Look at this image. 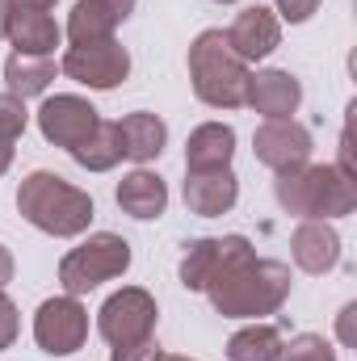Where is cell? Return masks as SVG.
Listing matches in <instances>:
<instances>
[{
    "label": "cell",
    "mask_w": 357,
    "mask_h": 361,
    "mask_svg": "<svg viewBox=\"0 0 357 361\" xmlns=\"http://www.w3.org/2000/svg\"><path fill=\"white\" fill-rule=\"evenodd\" d=\"M126 269H131V244L114 231H97L59 261V286H63V294L80 298V294L97 290L101 281L122 277Z\"/></svg>",
    "instance_id": "5b68a950"
},
{
    "label": "cell",
    "mask_w": 357,
    "mask_h": 361,
    "mask_svg": "<svg viewBox=\"0 0 357 361\" xmlns=\"http://www.w3.org/2000/svg\"><path fill=\"white\" fill-rule=\"evenodd\" d=\"M156 319H160V307L156 298L143 290V286H122L114 290L101 311H97V332L109 349L118 345H135V341H147L156 336Z\"/></svg>",
    "instance_id": "8992f818"
},
{
    "label": "cell",
    "mask_w": 357,
    "mask_h": 361,
    "mask_svg": "<svg viewBox=\"0 0 357 361\" xmlns=\"http://www.w3.org/2000/svg\"><path fill=\"white\" fill-rule=\"evenodd\" d=\"M160 361H193V357H181V353H164Z\"/></svg>",
    "instance_id": "d6a6232c"
},
{
    "label": "cell",
    "mask_w": 357,
    "mask_h": 361,
    "mask_svg": "<svg viewBox=\"0 0 357 361\" xmlns=\"http://www.w3.org/2000/svg\"><path fill=\"white\" fill-rule=\"evenodd\" d=\"M118 206L131 219L152 223V219H160L169 210V185L152 169H135V173H126V177L118 180Z\"/></svg>",
    "instance_id": "e0dca14e"
},
{
    "label": "cell",
    "mask_w": 357,
    "mask_h": 361,
    "mask_svg": "<svg viewBox=\"0 0 357 361\" xmlns=\"http://www.w3.org/2000/svg\"><path fill=\"white\" fill-rule=\"evenodd\" d=\"M97 122H101V114L92 109V101L89 97H76V92H55V97H47L42 109H38V130H42V139L55 143V147H63V152H72L80 139H89Z\"/></svg>",
    "instance_id": "9c48e42d"
},
{
    "label": "cell",
    "mask_w": 357,
    "mask_h": 361,
    "mask_svg": "<svg viewBox=\"0 0 357 361\" xmlns=\"http://www.w3.org/2000/svg\"><path fill=\"white\" fill-rule=\"evenodd\" d=\"M273 197L286 214L298 219H345L357 210V177L337 164H298L273 180Z\"/></svg>",
    "instance_id": "3957f363"
},
{
    "label": "cell",
    "mask_w": 357,
    "mask_h": 361,
    "mask_svg": "<svg viewBox=\"0 0 357 361\" xmlns=\"http://www.w3.org/2000/svg\"><path fill=\"white\" fill-rule=\"evenodd\" d=\"M8 8H13V4H8V0H0V38L8 34Z\"/></svg>",
    "instance_id": "4dcf8cb0"
},
{
    "label": "cell",
    "mask_w": 357,
    "mask_h": 361,
    "mask_svg": "<svg viewBox=\"0 0 357 361\" xmlns=\"http://www.w3.org/2000/svg\"><path fill=\"white\" fill-rule=\"evenodd\" d=\"M80 169L89 173H109L118 160H122V139H118V122H97L89 139H80L72 152H68Z\"/></svg>",
    "instance_id": "44dd1931"
},
{
    "label": "cell",
    "mask_w": 357,
    "mask_h": 361,
    "mask_svg": "<svg viewBox=\"0 0 357 361\" xmlns=\"http://www.w3.org/2000/svg\"><path fill=\"white\" fill-rule=\"evenodd\" d=\"M290 286V265L257 257L248 235H214V265L206 273L202 294L223 319H261L282 311Z\"/></svg>",
    "instance_id": "6da1fadb"
},
{
    "label": "cell",
    "mask_w": 357,
    "mask_h": 361,
    "mask_svg": "<svg viewBox=\"0 0 357 361\" xmlns=\"http://www.w3.org/2000/svg\"><path fill=\"white\" fill-rule=\"evenodd\" d=\"M282 332L273 328V324H261V319H253L248 328H240V332H231V341H227V357L231 361H277L282 357Z\"/></svg>",
    "instance_id": "7402d4cb"
},
{
    "label": "cell",
    "mask_w": 357,
    "mask_h": 361,
    "mask_svg": "<svg viewBox=\"0 0 357 361\" xmlns=\"http://www.w3.org/2000/svg\"><path fill=\"white\" fill-rule=\"evenodd\" d=\"M315 8H320V0H277V17H282V21H290V25L311 21V17H315Z\"/></svg>",
    "instance_id": "4316f807"
},
{
    "label": "cell",
    "mask_w": 357,
    "mask_h": 361,
    "mask_svg": "<svg viewBox=\"0 0 357 361\" xmlns=\"http://www.w3.org/2000/svg\"><path fill=\"white\" fill-rule=\"evenodd\" d=\"M17 336H21V311H17V302L4 294V286H0V353L13 349Z\"/></svg>",
    "instance_id": "d4e9b609"
},
{
    "label": "cell",
    "mask_w": 357,
    "mask_h": 361,
    "mask_svg": "<svg viewBox=\"0 0 357 361\" xmlns=\"http://www.w3.org/2000/svg\"><path fill=\"white\" fill-rule=\"evenodd\" d=\"M4 80H8V92L13 97H42L55 80V59H42V55H8L4 59Z\"/></svg>",
    "instance_id": "ffe728a7"
},
{
    "label": "cell",
    "mask_w": 357,
    "mask_h": 361,
    "mask_svg": "<svg viewBox=\"0 0 357 361\" xmlns=\"http://www.w3.org/2000/svg\"><path fill=\"white\" fill-rule=\"evenodd\" d=\"M248 63L231 51L223 30H202L189 42V80L202 105L210 109H240L248 92Z\"/></svg>",
    "instance_id": "277c9868"
},
{
    "label": "cell",
    "mask_w": 357,
    "mask_h": 361,
    "mask_svg": "<svg viewBox=\"0 0 357 361\" xmlns=\"http://www.w3.org/2000/svg\"><path fill=\"white\" fill-rule=\"evenodd\" d=\"M160 357H164V349H160V341H156V336L135 341V345H118V349H109V361H160Z\"/></svg>",
    "instance_id": "484cf974"
},
{
    "label": "cell",
    "mask_w": 357,
    "mask_h": 361,
    "mask_svg": "<svg viewBox=\"0 0 357 361\" xmlns=\"http://www.w3.org/2000/svg\"><path fill=\"white\" fill-rule=\"evenodd\" d=\"M34 341L51 357H68L89 341V311L76 294H55L34 311Z\"/></svg>",
    "instance_id": "52a82bcc"
},
{
    "label": "cell",
    "mask_w": 357,
    "mask_h": 361,
    "mask_svg": "<svg viewBox=\"0 0 357 361\" xmlns=\"http://www.w3.org/2000/svg\"><path fill=\"white\" fill-rule=\"evenodd\" d=\"M30 126V109L21 97L13 92H0V143H17Z\"/></svg>",
    "instance_id": "603a6c76"
},
{
    "label": "cell",
    "mask_w": 357,
    "mask_h": 361,
    "mask_svg": "<svg viewBox=\"0 0 357 361\" xmlns=\"http://www.w3.org/2000/svg\"><path fill=\"white\" fill-rule=\"evenodd\" d=\"M290 257L294 265L311 277H324L341 265V235L328 219H303L290 235Z\"/></svg>",
    "instance_id": "4fadbf2b"
},
{
    "label": "cell",
    "mask_w": 357,
    "mask_h": 361,
    "mask_svg": "<svg viewBox=\"0 0 357 361\" xmlns=\"http://www.w3.org/2000/svg\"><path fill=\"white\" fill-rule=\"evenodd\" d=\"M4 38L13 42L17 55H42V59H51L55 47L63 42V30H59V21H55L47 8L13 4V8H8V34H4Z\"/></svg>",
    "instance_id": "9a60e30c"
},
{
    "label": "cell",
    "mask_w": 357,
    "mask_h": 361,
    "mask_svg": "<svg viewBox=\"0 0 357 361\" xmlns=\"http://www.w3.org/2000/svg\"><path fill=\"white\" fill-rule=\"evenodd\" d=\"M59 68H63L68 80L105 92V89H118L131 76V51L122 42H114V38H105V42H80V47L63 51Z\"/></svg>",
    "instance_id": "ba28073f"
},
{
    "label": "cell",
    "mask_w": 357,
    "mask_h": 361,
    "mask_svg": "<svg viewBox=\"0 0 357 361\" xmlns=\"http://www.w3.org/2000/svg\"><path fill=\"white\" fill-rule=\"evenodd\" d=\"M353 302H349V307H345V311H341V341H345V345H353V328H349V319H353Z\"/></svg>",
    "instance_id": "f1b7e54d"
},
{
    "label": "cell",
    "mask_w": 357,
    "mask_h": 361,
    "mask_svg": "<svg viewBox=\"0 0 357 361\" xmlns=\"http://www.w3.org/2000/svg\"><path fill=\"white\" fill-rule=\"evenodd\" d=\"M185 206L189 214H202V219H219L236 206L240 197V180L231 169H202V173H185Z\"/></svg>",
    "instance_id": "2e32d148"
},
{
    "label": "cell",
    "mask_w": 357,
    "mask_h": 361,
    "mask_svg": "<svg viewBox=\"0 0 357 361\" xmlns=\"http://www.w3.org/2000/svg\"><path fill=\"white\" fill-rule=\"evenodd\" d=\"M139 0H76V8L68 13V42H105L114 38V30L135 13Z\"/></svg>",
    "instance_id": "5bb4252c"
},
{
    "label": "cell",
    "mask_w": 357,
    "mask_h": 361,
    "mask_svg": "<svg viewBox=\"0 0 357 361\" xmlns=\"http://www.w3.org/2000/svg\"><path fill=\"white\" fill-rule=\"evenodd\" d=\"M214 4H236V0H214Z\"/></svg>",
    "instance_id": "836d02e7"
},
{
    "label": "cell",
    "mask_w": 357,
    "mask_h": 361,
    "mask_svg": "<svg viewBox=\"0 0 357 361\" xmlns=\"http://www.w3.org/2000/svg\"><path fill=\"white\" fill-rule=\"evenodd\" d=\"M118 139H122V160H135V164H147L164 152L169 143V126L160 114H147V109H135L126 118H118Z\"/></svg>",
    "instance_id": "d6986e66"
},
{
    "label": "cell",
    "mask_w": 357,
    "mask_h": 361,
    "mask_svg": "<svg viewBox=\"0 0 357 361\" xmlns=\"http://www.w3.org/2000/svg\"><path fill=\"white\" fill-rule=\"evenodd\" d=\"M13 169V143H0V177Z\"/></svg>",
    "instance_id": "f546056e"
},
{
    "label": "cell",
    "mask_w": 357,
    "mask_h": 361,
    "mask_svg": "<svg viewBox=\"0 0 357 361\" xmlns=\"http://www.w3.org/2000/svg\"><path fill=\"white\" fill-rule=\"evenodd\" d=\"M244 105L261 118H294L298 105H303V85L286 68H261V72L248 76Z\"/></svg>",
    "instance_id": "7c38bea8"
},
{
    "label": "cell",
    "mask_w": 357,
    "mask_h": 361,
    "mask_svg": "<svg viewBox=\"0 0 357 361\" xmlns=\"http://www.w3.org/2000/svg\"><path fill=\"white\" fill-rule=\"evenodd\" d=\"M311 130L294 118H265L253 135V152L257 160L273 169V173H286V169H298L311 160Z\"/></svg>",
    "instance_id": "30bf717a"
},
{
    "label": "cell",
    "mask_w": 357,
    "mask_h": 361,
    "mask_svg": "<svg viewBox=\"0 0 357 361\" xmlns=\"http://www.w3.org/2000/svg\"><path fill=\"white\" fill-rule=\"evenodd\" d=\"M13 269H17V265H13V252L0 244V286H8V281H13Z\"/></svg>",
    "instance_id": "83f0119b"
},
{
    "label": "cell",
    "mask_w": 357,
    "mask_h": 361,
    "mask_svg": "<svg viewBox=\"0 0 357 361\" xmlns=\"http://www.w3.org/2000/svg\"><path fill=\"white\" fill-rule=\"evenodd\" d=\"M223 34H227L231 51H236L244 63H261V59H269V55L282 47V21H277V13L265 8V4L240 8L236 21H231Z\"/></svg>",
    "instance_id": "8fae6325"
},
{
    "label": "cell",
    "mask_w": 357,
    "mask_h": 361,
    "mask_svg": "<svg viewBox=\"0 0 357 361\" xmlns=\"http://www.w3.org/2000/svg\"><path fill=\"white\" fill-rule=\"evenodd\" d=\"M8 4H25V8H51L55 0H8Z\"/></svg>",
    "instance_id": "1f68e13d"
},
{
    "label": "cell",
    "mask_w": 357,
    "mask_h": 361,
    "mask_svg": "<svg viewBox=\"0 0 357 361\" xmlns=\"http://www.w3.org/2000/svg\"><path fill=\"white\" fill-rule=\"evenodd\" d=\"M17 210L30 227H38L42 235H55V240L85 235L97 214L92 197L80 185L63 180L59 173H47V169H34L17 185Z\"/></svg>",
    "instance_id": "7a4b0ae2"
},
{
    "label": "cell",
    "mask_w": 357,
    "mask_h": 361,
    "mask_svg": "<svg viewBox=\"0 0 357 361\" xmlns=\"http://www.w3.org/2000/svg\"><path fill=\"white\" fill-rule=\"evenodd\" d=\"M236 156V130L227 122H202L189 130L185 143V173H202V169H231Z\"/></svg>",
    "instance_id": "ac0fdd59"
},
{
    "label": "cell",
    "mask_w": 357,
    "mask_h": 361,
    "mask_svg": "<svg viewBox=\"0 0 357 361\" xmlns=\"http://www.w3.org/2000/svg\"><path fill=\"white\" fill-rule=\"evenodd\" d=\"M277 361H337V349H332L324 336L303 332V336H294L290 345H282V357Z\"/></svg>",
    "instance_id": "cb8c5ba5"
}]
</instances>
